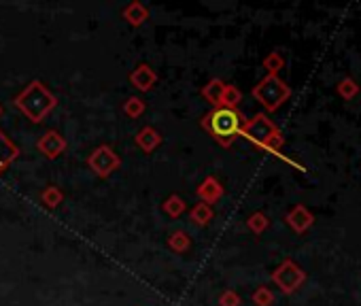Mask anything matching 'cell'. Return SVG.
<instances>
[{
    "mask_svg": "<svg viewBox=\"0 0 361 306\" xmlns=\"http://www.w3.org/2000/svg\"><path fill=\"white\" fill-rule=\"evenodd\" d=\"M338 94H340V98H344V100H353V98L359 94V86H357V81H355V79H351V77L342 79V81L338 83Z\"/></svg>",
    "mask_w": 361,
    "mask_h": 306,
    "instance_id": "cb8c5ba5",
    "label": "cell"
},
{
    "mask_svg": "<svg viewBox=\"0 0 361 306\" xmlns=\"http://www.w3.org/2000/svg\"><path fill=\"white\" fill-rule=\"evenodd\" d=\"M121 111H124L126 117L138 119V117H141V115L145 113V111H147V102H145L143 98H138V96H130V98H126Z\"/></svg>",
    "mask_w": 361,
    "mask_h": 306,
    "instance_id": "2e32d148",
    "label": "cell"
},
{
    "mask_svg": "<svg viewBox=\"0 0 361 306\" xmlns=\"http://www.w3.org/2000/svg\"><path fill=\"white\" fill-rule=\"evenodd\" d=\"M240 102H242V92H240V90H238L236 86H226V90H224V96H221V106L238 111Z\"/></svg>",
    "mask_w": 361,
    "mask_h": 306,
    "instance_id": "7402d4cb",
    "label": "cell"
},
{
    "mask_svg": "<svg viewBox=\"0 0 361 306\" xmlns=\"http://www.w3.org/2000/svg\"><path fill=\"white\" fill-rule=\"evenodd\" d=\"M251 300H253V304H255V306H272V304H274V300H276V296H274V291H272L270 287L260 285V287L253 291Z\"/></svg>",
    "mask_w": 361,
    "mask_h": 306,
    "instance_id": "603a6c76",
    "label": "cell"
},
{
    "mask_svg": "<svg viewBox=\"0 0 361 306\" xmlns=\"http://www.w3.org/2000/svg\"><path fill=\"white\" fill-rule=\"evenodd\" d=\"M41 202L45 209L53 211V209H58L62 202H64V191L58 187V185H47L43 191H41Z\"/></svg>",
    "mask_w": 361,
    "mask_h": 306,
    "instance_id": "9a60e30c",
    "label": "cell"
},
{
    "mask_svg": "<svg viewBox=\"0 0 361 306\" xmlns=\"http://www.w3.org/2000/svg\"><path fill=\"white\" fill-rule=\"evenodd\" d=\"M130 83H132V88H136L138 92H151L155 88V83H157V73L149 64H138L130 73Z\"/></svg>",
    "mask_w": 361,
    "mask_h": 306,
    "instance_id": "9c48e42d",
    "label": "cell"
},
{
    "mask_svg": "<svg viewBox=\"0 0 361 306\" xmlns=\"http://www.w3.org/2000/svg\"><path fill=\"white\" fill-rule=\"evenodd\" d=\"M3 113H5V108H3V104H0V117H3Z\"/></svg>",
    "mask_w": 361,
    "mask_h": 306,
    "instance_id": "484cf974",
    "label": "cell"
},
{
    "mask_svg": "<svg viewBox=\"0 0 361 306\" xmlns=\"http://www.w3.org/2000/svg\"><path fill=\"white\" fill-rule=\"evenodd\" d=\"M281 130L276 128V124L266 115V113H257V115H253L251 119H246V124H244V128H242V132H240V136H244L246 141H251L253 145H257V147H268V143L272 141V138L279 134Z\"/></svg>",
    "mask_w": 361,
    "mask_h": 306,
    "instance_id": "277c9868",
    "label": "cell"
},
{
    "mask_svg": "<svg viewBox=\"0 0 361 306\" xmlns=\"http://www.w3.org/2000/svg\"><path fill=\"white\" fill-rule=\"evenodd\" d=\"M19 157V147L11 141V138L0 130V177L5 175V171Z\"/></svg>",
    "mask_w": 361,
    "mask_h": 306,
    "instance_id": "7c38bea8",
    "label": "cell"
},
{
    "mask_svg": "<svg viewBox=\"0 0 361 306\" xmlns=\"http://www.w3.org/2000/svg\"><path fill=\"white\" fill-rule=\"evenodd\" d=\"M262 66L268 70V75H276V77H279V73L285 68V58H283L279 51H272V53H268L266 58H264Z\"/></svg>",
    "mask_w": 361,
    "mask_h": 306,
    "instance_id": "44dd1931",
    "label": "cell"
},
{
    "mask_svg": "<svg viewBox=\"0 0 361 306\" xmlns=\"http://www.w3.org/2000/svg\"><path fill=\"white\" fill-rule=\"evenodd\" d=\"M121 15H124V19H126L130 26L138 28V26H143V23L149 19V9H147L143 3H138V0H134V3H130V5L124 7Z\"/></svg>",
    "mask_w": 361,
    "mask_h": 306,
    "instance_id": "4fadbf2b",
    "label": "cell"
},
{
    "mask_svg": "<svg viewBox=\"0 0 361 306\" xmlns=\"http://www.w3.org/2000/svg\"><path fill=\"white\" fill-rule=\"evenodd\" d=\"M253 98L268 111V113H274V111H279L289 98H291V88L287 83L276 77V75H266L257 86L251 90Z\"/></svg>",
    "mask_w": 361,
    "mask_h": 306,
    "instance_id": "3957f363",
    "label": "cell"
},
{
    "mask_svg": "<svg viewBox=\"0 0 361 306\" xmlns=\"http://www.w3.org/2000/svg\"><path fill=\"white\" fill-rule=\"evenodd\" d=\"M162 209H164V213L168 215V217L177 219V217H181V215L187 211V204H185V200H183L181 196H177V193H173V196H168V198L164 200Z\"/></svg>",
    "mask_w": 361,
    "mask_h": 306,
    "instance_id": "d6986e66",
    "label": "cell"
},
{
    "mask_svg": "<svg viewBox=\"0 0 361 306\" xmlns=\"http://www.w3.org/2000/svg\"><path fill=\"white\" fill-rule=\"evenodd\" d=\"M219 306H242V298L234 289H228L219 296Z\"/></svg>",
    "mask_w": 361,
    "mask_h": 306,
    "instance_id": "d4e9b609",
    "label": "cell"
},
{
    "mask_svg": "<svg viewBox=\"0 0 361 306\" xmlns=\"http://www.w3.org/2000/svg\"><path fill=\"white\" fill-rule=\"evenodd\" d=\"M13 104L32 124H41V122H45V117L51 111L58 106V98L47 90L43 81L37 79V81L28 83V86L13 98Z\"/></svg>",
    "mask_w": 361,
    "mask_h": 306,
    "instance_id": "7a4b0ae2",
    "label": "cell"
},
{
    "mask_svg": "<svg viewBox=\"0 0 361 306\" xmlns=\"http://www.w3.org/2000/svg\"><path fill=\"white\" fill-rule=\"evenodd\" d=\"M39 151L47 157V160H55L60 157L66 151V138L58 132V130H47L37 143Z\"/></svg>",
    "mask_w": 361,
    "mask_h": 306,
    "instance_id": "52a82bcc",
    "label": "cell"
},
{
    "mask_svg": "<svg viewBox=\"0 0 361 306\" xmlns=\"http://www.w3.org/2000/svg\"><path fill=\"white\" fill-rule=\"evenodd\" d=\"M224 193H226V189H224V185L219 183L217 177H206V179L198 185V189H196V196L200 198V202H204V204H208V207L224 198Z\"/></svg>",
    "mask_w": 361,
    "mask_h": 306,
    "instance_id": "30bf717a",
    "label": "cell"
},
{
    "mask_svg": "<svg viewBox=\"0 0 361 306\" xmlns=\"http://www.w3.org/2000/svg\"><path fill=\"white\" fill-rule=\"evenodd\" d=\"M88 166L96 177L106 179L121 166V157L115 153V149L110 145H100L88 155Z\"/></svg>",
    "mask_w": 361,
    "mask_h": 306,
    "instance_id": "8992f818",
    "label": "cell"
},
{
    "mask_svg": "<svg viewBox=\"0 0 361 306\" xmlns=\"http://www.w3.org/2000/svg\"><path fill=\"white\" fill-rule=\"evenodd\" d=\"M285 221H287V226L295 232V234H304V232H309L315 224V217L313 213L304 207V204H295L287 215H285Z\"/></svg>",
    "mask_w": 361,
    "mask_h": 306,
    "instance_id": "ba28073f",
    "label": "cell"
},
{
    "mask_svg": "<svg viewBox=\"0 0 361 306\" xmlns=\"http://www.w3.org/2000/svg\"><path fill=\"white\" fill-rule=\"evenodd\" d=\"M246 228L251 230L253 234H264V232L270 228V219H268L266 213L257 211V213H253V215H248V219H246Z\"/></svg>",
    "mask_w": 361,
    "mask_h": 306,
    "instance_id": "ffe728a7",
    "label": "cell"
},
{
    "mask_svg": "<svg viewBox=\"0 0 361 306\" xmlns=\"http://www.w3.org/2000/svg\"><path fill=\"white\" fill-rule=\"evenodd\" d=\"M244 124H246V117L240 111L226 108V106L213 108L200 122L202 130H206L221 147H232L234 141L240 136Z\"/></svg>",
    "mask_w": 361,
    "mask_h": 306,
    "instance_id": "6da1fadb",
    "label": "cell"
},
{
    "mask_svg": "<svg viewBox=\"0 0 361 306\" xmlns=\"http://www.w3.org/2000/svg\"><path fill=\"white\" fill-rule=\"evenodd\" d=\"M134 143H136L138 149H143L145 153H153L164 143V136L155 128L145 126L143 130H138V134L134 136Z\"/></svg>",
    "mask_w": 361,
    "mask_h": 306,
    "instance_id": "8fae6325",
    "label": "cell"
},
{
    "mask_svg": "<svg viewBox=\"0 0 361 306\" xmlns=\"http://www.w3.org/2000/svg\"><path fill=\"white\" fill-rule=\"evenodd\" d=\"M226 86H228V83H224L221 79H211V81L206 83V86L200 90V94H202V98H204L206 102H211V104L217 108V106H221V96H224Z\"/></svg>",
    "mask_w": 361,
    "mask_h": 306,
    "instance_id": "5bb4252c",
    "label": "cell"
},
{
    "mask_svg": "<svg viewBox=\"0 0 361 306\" xmlns=\"http://www.w3.org/2000/svg\"><path fill=\"white\" fill-rule=\"evenodd\" d=\"M189 247H191V238L187 232L183 230H175L170 236H168V249L175 254H185L189 251Z\"/></svg>",
    "mask_w": 361,
    "mask_h": 306,
    "instance_id": "ac0fdd59",
    "label": "cell"
},
{
    "mask_svg": "<svg viewBox=\"0 0 361 306\" xmlns=\"http://www.w3.org/2000/svg\"><path fill=\"white\" fill-rule=\"evenodd\" d=\"M306 281V272H304L293 260H285L279 264L272 272V283L279 287L283 294H293L302 287V283Z\"/></svg>",
    "mask_w": 361,
    "mask_h": 306,
    "instance_id": "5b68a950",
    "label": "cell"
},
{
    "mask_svg": "<svg viewBox=\"0 0 361 306\" xmlns=\"http://www.w3.org/2000/svg\"><path fill=\"white\" fill-rule=\"evenodd\" d=\"M191 221L196 224L198 228H204V226H208L211 221H213V217H215V213H213V207H208V204H204V202H198L196 207L191 209Z\"/></svg>",
    "mask_w": 361,
    "mask_h": 306,
    "instance_id": "e0dca14e",
    "label": "cell"
}]
</instances>
